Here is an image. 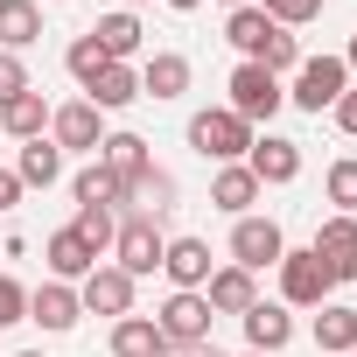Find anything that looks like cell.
<instances>
[{
  "label": "cell",
  "mask_w": 357,
  "mask_h": 357,
  "mask_svg": "<svg viewBox=\"0 0 357 357\" xmlns=\"http://www.w3.org/2000/svg\"><path fill=\"white\" fill-rule=\"evenodd\" d=\"M252 133H259V126H245L231 105H211V112L190 119V147H197L204 161H218V168H225V161H245V154H252Z\"/></svg>",
  "instance_id": "cell-1"
},
{
  "label": "cell",
  "mask_w": 357,
  "mask_h": 357,
  "mask_svg": "<svg viewBox=\"0 0 357 357\" xmlns=\"http://www.w3.org/2000/svg\"><path fill=\"white\" fill-rule=\"evenodd\" d=\"M343 91H350V63H343V56H301V70H294V84H287V105H301V112L322 119Z\"/></svg>",
  "instance_id": "cell-2"
},
{
  "label": "cell",
  "mask_w": 357,
  "mask_h": 357,
  "mask_svg": "<svg viewBox=\"0 0 357 357\" xmlns=\"http://www.w3.org/2000/svg\"><path fill=\"white\" fill-rule=\"evenodd\" d=\"M161 252H168V231L154 225V218H119V231H112V266L119 273H133V280H147V273H161Z\"/></svg>",
  "instance_id": "cell-3"
},
{
  "label": "cell",
  "mask_w": 357,
  "mask_h": 357,
  "mask_svg": "<svg viewBox=\"0 0 357 357\" xmlns=\"http://www.w3.org/2000/svg\"><path fill=\"white\" fill-rule=\"evenodd\" d=\"M280 308H322L329 294H336V280H329V266L308 252V245H287L280 252Z\"/></svg>",
  "instance_id": "cell-4"
},
{
  "label": "cell",
  "mask_w": 357,
  "mask_h": 357,
  "mask_svg": "<svg viewBox=\"0 0 357 357\" xmlns=\"http://www.w3.org/2000/svg\"><path fill=\"white\" fill-rule=\"evenodd\" d=\"M225 91H231V98H225V105H231V112H238V119H245V126H259V119H273V112H280V105H287V84H280V77H273V70H259V63H238V70H231V84H225Z\"/></svg>",
  "instance_id": "cell-5"
},
{
  "label": "cell",
  "mask_w": 357,
  "mask_h": 357,
  "mask_svg": "<svg viewBox=\"0 0 357 357\" xmlns=\"http://www.w3.org/2000/svg\"><path fill=\"white\" fill-rule=\"evenodd\" d=\"M280 252H287V231L273 225V218H231V266H245V273H266V266H280Z\"/></svg>",
  "instance_id": "cell-6"
},
{
  "label": "cell",
  "mask_w": 357,
  "mask_h": 357,
  "mask_svg": "<svg viewBox=\"0 0 357 357\" xmlns=\"http://www.w3.org/2000/svg\"><path fill=\"white\" fill-rule=\"evenodd\" d=\"M133 294H140V280H133V273H119L112 259H98V266L77 280L84 315H112V322H119V315H133Z\"/></svg>",
  "instance_id": "cell-7"
},
{
  "label": "cell",
  "mask_w": 357,
  "mask_h": 357,
  "mask_svg": "<svg viewBox=\"0 0 357 357\" xmlns=\"http://www.w3.org/2000/svg\"><path fill=\"white\" fill-rule=\"evenodd\" d=\"M50 140H56L63 154H98V140H105V112H98L91 98H70V105L50 112Z\"/></svg>",
  "instance_id": "cell-8"
},
{
  "label": "cell",
  "mask_w": 357,
  "mask_h": 357,
  "mask_svg": "<svg viewBox=\"0 0 357 357\" xmlns=\"http://www.w3.org/2000/svg\"><path fill=\"white\" fill-rule=\"evenodd\" d=\"M154 329L168 336V350H183V343H211V301H204V294H183V287H175V294L161 301Z\"/></svg>",
  "instance_id": "cell-9"
},
{
  "label": "cell",
  "mask_w": 357,
  "mask_h": 357,
  "mask_svg": "<svg viewBox=\"0 0 357 357\" xmlns=\"http://www.w3.org/2000/svg\"><path fill=\"white\" fill-rule=\"evenodd\" d=\"M245 168L259 175V190H287L294 175H301V140H287V133H252Z\"/></svg>",
  "instance_id": "cell-10"
},
{
  "label": "cell",
  "mask_w": 357,
  "mask_h": 357,
  "mask_svg": "<svg viewBox=\"0 0 357 357\" xmlns=\"http://www.w3.org/2000/svg\"><path fill=\"white\" fill-rule=\"evenodd\" d=\"M308 252L329 266V280H336V287H343V280H357V218H343V211H336V218H322Z\"/></svg>",
  "instance_id": "cell-11"
},
{
  "label": "cell",
  "mask_w": 357,
  "mask_h": 357,
  "mask_svg": "<svg viewBox=\"0 0 357 357\" xmlns=\"http://www.w3.org/2000/svg\"><path fill=\"white\" fill-rule=\"evenodd\" d=\"M29 322H43V336H63V329H77V322H84V301H77V287H70V280H43V287H29Z\"/></svg>",
  "instance_id": "cell-12"
},
{
  "label": "cell",
  "mask_w": 357,
  "mask_h": 357,
  "mask_svg": "<svg viewBox=\"0 0 357 357\" xmlns=\"http://www.w3.org/2000/svg\"><path fill=\"white\" fill-rule=\"evenodd\" d=\"M238 322H245V350H266V357H280V350L294 343V308H280V301H252Z\"/></svg>",
  "instance_id": "cell-13"
},
{
  "label": "cell",
  "mask_w": 357,
  "mask_h": 357,
  "mask_svg": "<svg viewBox=\"0 0 357 357\" xmlns=\"http://www.w3.org/2000/svg\"><path fill=\"white\" fill-rule=\"evenodd\" d=\"M161 273L183 287V294H204V280H211V238H168Z\"/></svg>",
  "instance_id": "cell-14"
},
{
  "label": "cell",
  "mask_w": 357,
  "mask_h": 357,
  "mask_svg": "<svg viewBox=\"0 0 357 357\" xmlns=\"http://www.w3.org/2000/svg\"><path fill=\"white\" fill-rule=\"evenodd\" d=\"M119 211H133V218H154V225H161V218L175 211V175H168V168H140L133 183H126V197H119Z\"/></svg>",
  "instance_id": "cell-15"
},
{
  "label": "cell",
  "mask_w": 357,
  "mask_h": 357,
  "mask_svg": "<svg viewBox=\"0 0 357 357\" xmlns=\"http://www.w3.org/2000/svg\"><path fill=\"white\" fill-rule=\"evenodd\" d=\"M211 204H218L225 218H252V204H259V175H252L245 161H225V168L211 175Z\"/></svg>",
  "instance_id": "cell-16"
},
{
  "label": "cell",
  "mask_w": 357,
  "mask_h": 357,
  "mask_svg": "<svg viewBox=\"0 0 357 357\" xmlns=\"http://www.w3.org/2000/svg\"><path fill=\"white\" fill-rule=\"evenodd\" d=\"M43 259H50V280H70V287H77V280H84V273L98 266V252H91V245H84V238H77L70 225L43 238Z\"/></svg>",
  "instance_id": "cell-17"
},
{
  "label": "cell",
  "mask_w": 357,
  "mask_h": 357,
  "mask_svg": "<svg viewBox=\"0 0 357 357\" xmlns=\"http://www.w3.org/2000/svg\"><path fill=\"white\" fill-rule=\"evenodd\" d=\"M204 301H211V315H245V308L259 301V287H252V273H245V266H211Z\"/></svg>",
  "instance_id": "cell-18"
},
{
  "label": "cell",
  "mask_w": 357,
  "mask_h": 357,
  "mask_svg": "<svg viewBox=\"0 0 357 357\" xmlns=\"http://www.w3.org/2000/svg\"><path fill=\"white\" fill-rule=\"evenodd\" d=\"M190 91V56L183 50H154L140 63V98H183Z\"/></svg>",
  "instance_id": "cell-19"
},
{
  "label": "cell",
  "mask_w": 357,
  "mask_h": 357,
  "mask_svg": "<svg viewBox=\"0 0 357 357\" xmlns=\"http://www.w3.org/2000/svg\"><path fill=\"white\" fill-rule=\"evenodd\" d=\"M50 112H56V105H43V91L29 84L22 98H8V105H0V133H15V140L29 147V140H43V133H50Z\"/></svg>",
  "instance_id": "cell-20"
},
{
  "label": "cell",
  "mask_w": 357,
  "mask_h": 357,
  "mask_svg": "<svg viewBox=\"0 0 357 357\" xmlns=\"http://www.w3.org/2000/svg\"><path fill=\"white\" fill-rule=\"evenodd\" d=\"M29 43H43V0H0V50L22 56Z\"/></svg>",
  "instance_id": "cell-21"
},
{
  "label": "cell",
  "mask_w": 357,
  "mask_h": 357,
  "mask_svg": "<svg viewBox=\"0 0 357 357\" xmlns=\"http://www.w3.org/2000/svg\"><path fill=\"white\" fill-rule=\"evenodd\" d=\"M105 343H112V357H168V336L154 329V315H119Z\"/></svg>",
  "instance_id": "cell-22"
},
{
  "label": "cell",
  "mask_w": 357,
  "mask_h": 357,
  "mask_svg": "<svg viewBox=\"0 0 357 357\" xmlns=\"http://www.w3.org/2000/svg\"><path fill=\"white\" fill-rule=\"evenodd\" d=\"M70 197H77V211H119L126 183H119L105 161H91V168H77V175H70Z\"/></svg>",
  "instance_id": "cell-23"
},
{
  "label": "cell",
  "mask_w": 357,
  "mask_h": 357,
  "mask_svg": "<svg viewBox=\"0 0 357 357\" xmlns=\"http://www.w3.org/2000/svg\"><path fill=\"white\" fill-rule=\"evenodd\" d=\"M273 29H280V22H273L266 8H231V15H225V43H231L245 63L266 50V36H273Z\"/></svg>",
  "instance_id": "cell-24"
},
{
  "label": "cell",
  "mask_w": 357,
  "mask_h": 357,
  "mask_svg": "<svg viewBox=\"0 0 357 357\" xmlns=\"http://www.w3.org/2000/svg\"><path fill=\"white\" fill-rule=\"evenodd\" d=\"M315 350H329V357H350V350H357V308H343V301H322V308H315Z\"/></svg>",
  "instance_id": "cell-25"
},
{
  "label": "cell",
  "mask_w": 357,
  "mask_h": 357,
  "mask_svg": "<svg viewBox=\"0 0 357 357\" xmlns=\"http://www.w3.org/2000/svg\"><path fill=\"white\" fill-rule=\"evenodd\" d=\"M98 161L119 175V183H133L140 168H154V147H147L140 133H105V140H98Z\"/></svg>",
  "instance_id": "cell-26"
},
{
  "label": "cell",
  "mask_w": 357,
  "mask_h": 357,
  "mask_svg": "<svg viewBox=\"0 0 357 357\" xmlns=\"http://www.w3.org/2000/svg\"><path fill=\"white\" fill-rule=\"evenodd\" d=\"M84 98H91L98 112H126V105L140 98V63H105V77H98Z\"/></svg>",
  "instance_id": "cell-27"
},
{
  "label": "cell",
  "mask_w": 357,
  "mask_h": 357,
  "mask_svg": "<svg viewBox=\"0 0 357 357\" xmlns=\"http://www.w3.org/2000/svg\"><path fill=\"white\" fill-rule=\"evenodd\" d=\"M15 175H22V190H50L56 175H63V147L43 133V140H29L22 147V161H15Z\"/></svg>",
  "instance_id": "cell-28"
},
{
  "label": "cell",
  "mask_w": 357,
  "mask_h": 357,
  "mask_svg": "<svg viewBox=\"0 0 357 357\" xmlns=\"http://www.w3.org/2000/svg\"><path fill=\"white\" fill-rule=\"evenodd\" d=\"M91 36H98V50H105L112 63H133V56H140V22H133L126 8H119V15H98Z\"/></svg>",
  "instance_id": "cell-29"
},
{
  "label": "cell",
  "mask_w": 357,
  "mask_h": 357,
  "mask_svg": "<svg viewBox=\"0 0 357 357\" xmlns=\"http://www.w3.org/2000/svg\"><path fill=\"white\" fill-rule=\"evenodd\" d=\"M105 63H112V56H105V50H98V36H91V29H84V36H77V43H70V50H63V70H70V77H77V84H84V91H91V84H98V77H105Z\"/></svg>",
  "instance_id": "cell-30"
},
{
  "label": "cell",
  "mask_w": 357,
  "mask_h": 357,
  "mask_svg": "<svg viewBox=\"0 0 357 357\" xmlns=\"http://www.w3.org/2000/svg\"><path fill=\"white\" fill-rule=\"evenodd\" d=\"M252 63H259V70H273V77H294V70H301V36H294V29H273V36H266V50H259Z\"/></svg>",
  "instance_id": "cell-31"
},
{
  "label": "cell",
  "mask_w": 357,
  "mask_h": 357,
  "mask_svg": "<svg viewBox=\"0 0 357 357\" xmlns=\"http://www.w3.org/2000/svg\"><path fill=\"white\" fill-rule=\"evenodd\" d=\"M322 190H329V204H336L343 218H357V154L329 161V175H322Z\"/></svg>",
  "instance_id": "cell-32"
},
{
  "label": "cell",
  "mask_w": 357,
  "mask_h": 357,
  "mask_svg": "<svg viewBox=\"0 0 357 357\" xmlns=\"http://www.w3.org/2000/svg\"><path fill=\"white\" fill-rule=\"evenodd\" d=\"M70 231L105 259V252H112V231H119V211H77V218H70Z\"/></svg>",
  "instance_id": "cell-33"
},
{
  "label": "cell",
  "mask_w": 357,
  "mask_h": 357,
  "mask_svg": "<svg viewBox=\"0 0 357 357\" xmlns=\"http://www.w3.org/2000/svg\"><path fill=\"white\" fill-rule=\"evenodd\" d=\"M252 8H266L280 29H308V22L322 15V0H252Z\"/></svg>",
  "instance_id": "cell-34"
},
{
  "label": "cell",
  "mask_w": 357,
  "mask_h": 357,
  "mask_svg": "<svg viewBox=\"0 0 357 357\" xmlns=\"http://www.w3.org/2000/svg\"><path fill=\"white\" fill-rule=\"evenodd\" d=\"M15 322H29V287L15 273H0V329H15Z\"/></svg>",
  "instance_id": "cell-35"
},
{
  "label": "cell",
  "mask_w": 357,
  "mask_h": 357,
  "mask_svg": "<svg viewBox=\"0 0 357 357\" xmlns=\"http://www.w3.org/2000/svg\"><path fill=\"white\" fill-rule=\"evenodd\" d=\"M22 91H29V63L0 50V105H8V98H22Z\"/></svg>",
  "instance_id": "cell-36"
},
{
  "label": "cell",
  "mask_w": 357,
  "mask_h": 357,
  "mask_svg": "<svg viewBox=\"0 0 357 357\" xmlns=\"http://www.w3.org/2000/svg\"><path fill=\"white\" fill-rule=\"evenodd\" d=\"M329 119H336V133H350V140H357V91H343V98L329 105Z\"/></svg>",
  "instance_id": "cell-37"
},
{
  "label": "cell",
  "mask_w": 357,
  "mask_h": 357,
  "mask_svg": "<svg viewBox=\"0 0 357 357\" xmlns=\"http://www.w3.org/2000/svg\"><path fill=\"white\" fill-rule=\"evenodd\" d=\"M15 204H22V175H15V168H0V218H8Z\"/></svg>",
  "instance_id": "cell-38"
},
{
  "label": "cell",
  "mask_w": 357,
  "mask_h": 357,
  "mask_svg": "<svg viewBox=\"0 0 357 357\" xmlns=\"http://www.w3.org/2000/svg\"><path fill=\"white\" fill-rule=\"evenodd\" d=\"M168 357H225L218 343H183V350H168Z\"/></svg>",
  "instance_id": "cell-39"
},
{
  "label": "cell",
  "mask_w": 357,
  "mask_h": 357,
  "mask_svg": "<svg viewBox=\"0 0 357 357\" xmlns=\"http://www.w3.org/2000/svg\"><path fill=\"white\" fill-rule=\"evenodd\" d=\"M168 8H175V15H197V8H204V0H168Z\"/></svg>",
  "instance_id": "cell-40"
},
{
  "label": "cell",
  "mask_w": 357,
  "mask_h": 357,
  "mask_svg": "<svg viewBox=\"0 0 357 357\" xmlns=\"http://www.w3.org/2000/svg\"><path fill=\"white\" fill-rule=\"evenodd\" d=\"M343 63H350V70H357V36H350V50H343Z\"/></svg>",
  "instance_id": "cell-41"
},
{
  "label": "cell",
  "mask_w": 357,
  "mask_h": 357,
  "mask_svg": "<svg viewBox=\"0 0 357 357\" xmlns=\"http://www.w3.org/2000/svg\"><path fill=\"white\" fill-rule=\"evenodd\" d=\"M225 8H252V0H225Z\"/></svg>",
  "instance_id": "cell-42"
},
{
  "label": "cell",
  "mask_w": 357,
  "mask_h": 357,
  "mask_svg": "<svg viewBox=\"0 0 357 357\" xmlns=\"http://www.w3.org/2000/svg\"><path fill=\"white\" fill-rule=\"evenodd\" d=\"M238 357H266V350H238Z\"/></svg>",
  "instance_id": "cell-43"
},
{
  "label": "cell",
  "mask_w": 357,
  "mask_h": 357,
  "mask_svg": "<svg viewBox=\"0 0 357 357\" xmlns=\"http://www.w3.org/2000/svg\"><path fill=\"white\" fill-rule=\"evenodd\" d=\"M133 8H140V0H126V15H133Z\"/></svg>",
  "instance_id": "cell-44"
},
{
  "label": "cell",
  "mask_w": 357,
  "mask_h": 357,
  "mask_svg": "<svg viewBox=\"0 0 357 357\" xmlns=\"http://www.w3.org/2000/svg\"><path fill=\"white\" fill-rule=\"evenodd\" d=\"M22 357H43V350H22Z\"/></svg>",
  "instance_id": "cell-45"
},
{
  "label": "cell",
  "mask_w": 357,
  "mask_h": 357,
  "mask_svg": "<svg viewBox=\"0 0 357 357\" xmlns=\"http://www.w3.org/2000/svg\"><path fill=\"white\" fill-rule=\"evenodd\" d=\"M350 357H357V350H350Z\"/></svg>",
  "instance_id": "cell-46"
}]
</instances>
